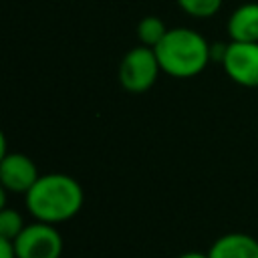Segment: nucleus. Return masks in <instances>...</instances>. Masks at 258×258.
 <instances>
[{
    "label": "nucleus",
    "mask_w": 258,
    "mask_h": 258,
    "mask_svg": "<svg viewBox=\"0 0 258 258\" xmlns=\"http://www.w3.org/2000/svg\"><path fill=\"white\" fill-rule=\"evenodd\" d=\"M14 248L18 258H60L64 242L54 224L34 220L18 234Z\"/></svg>",
    "instance_id": "nucleus-4"
},
{
    "label": "nucleus",
    "mask_w": 258,
    "mask_h": 258,
    "mask_svg": "<svg viewBox=\"0 0 258 258\" xmlns=\"http://www.w3.org/2000/svg\"><path fill=\"white\" fill-rule=\"evenodd\" d=\"M153 50L161 71L175 79L200 75L212 58V46L208 40L200 32L185 26L169 28Z\"/></svg>",
    "instance_id": "nucleus-2"
},
{
    "label": "nucleus",
    "mask_w": 258,
    "mask_h": 258,
    "mask_svg": "<svg viewBox=\"0 0 258 258\" xmlns=\"http://www.w3.org/2000/svg\"><path fill=\"white\" fill-rule=\"evenodd\" d=\"M210 258H258V240L244 232H228L214 240Z\"/></svg>",
    "instance_id": "nucleus-7"
},
{
    "label": "nucleus",
    "mask_w": 258,
    "mask_h": 258,
    "mask_svg": "<svg viewBox=\"0 0 258 258\" xmlns=\"http://www.w3.org/2000/svg\"><path fill=\"white\" fill-rule=\"evenodd\" d=\"M0 258H18V254H16V248H14V242H12V240L0 238Z\"/></svg>",
    "instance_id": "nucleus-12"
},
{
    "label": "nucleus",
    "mask_w": 258,
    "mask_h": 258,
    "mask_svg": "<svg viewBox=\"0 0 258 258\" xmlns=\"http://www.w3.org/2000/svg\"><path fill=\"white\" fill-rule=\"evenodd\" d=\"M177 258H210V254L200 252V250H187V252H181Z\"/></svg>",
    "instance_id": "nucleus-13"
},
{
    "label": "nucleus",
    "mask_w": 258,
    "mask_h": 258,
    "mask_svg": "<svg viewBox=\"0 0 258 258\" xmlns=\"http://www.w3.org/2000/svg\"><path fill=\"white\" fill-rule=\"evenodd\" d=\"M167 30L169 28H165L163 20H159L157 16H145L137 24V38H139L141 44H145L149 48H155L161 42V38L165 36Z\"/></svg>",
    "instance_id": "nucleus-9"
},
{
    "label": "nucleus",
    "mask_w": 258,
    "mask_h": 258,
    "mask_svg": "<svg viewBox=\"0 0 258 258\" xmlns=\"http://www.w3.org/2000/svg\"><path fill=\"white\" fill-rule=\"evenodd\" d=\"M38 177V169L28 155L6 153L0 157V185L4 191L26 194Z\"/></svg>",
    "instance_id": "nucleus-6"
},
{
    "label": "nucleus",
    "mask_w": 258,
    "mask_h": 258,
    "mask_svg": "<svg viewBox=\"0 0 258 258\" xmlns=\"http://www.w3.org/2000/svg\"><path fill=\"white\" fill-rule=\"evenodd\" d=\"M159 71L161 67L155 50L145 44H139L123 56L119 64V81L121 87L129 93H143L155 85Z\"/></svg>",
    "instance_id": "nucleus-3"
},
{
    "label": "nucleus",
    "mask_w": 258,
    "mask_h": 258,
    "mask_svg": "<svg viewBox=\"0 0 258 258\" xmlns=\"http://www.w3.org/2000/svg\"><path fill=\"white\" fill-rule=\"evenodd\" d=\"M222 67L226 75L240 87H258V42H234L226 44Z\"/></svg>",
    "instance_id": "nucleus-5"
},
{
    "label": "nucleus",
    "mask_w": 258,
    "mask_h": 258,
    "mask_svg": "<svg viewBox=\"0 0 258 258\" xmlns=\"http://www.w3.org/2000/svg\"><path fill=\"white\" fill-rule=\"evenodd\" d=\"M177 4L194 18H210L220 10L222 0H177Z\"/></svg>",
    "instance_id": "nucleus-11"
},
{
    "label": "nucleus",
    "mask_w": 258,
    "mask_h": 258,
    "mask_svg": "<svg viewBox=\"0 0 258 258\" xmlns=\"http://www.w3.org/2000/svg\"><path fill=\"white\" fill-rule=\"evenodd\" d=\"M228 34L234 42H258V2H246L230 14Z\"/></svg>",
    "instance_id": "nucleus-8"
},
{
    "label": "nucleus",
    "mask_w": 258,
    "mask_h": 258,
    "mask_svg": "<svg viewBox=\"0 0 258 258\" xmlns=\"http://www.w3.org/2000/svg\"><path fill=\"white\" fill-rule=\"evenodd\" d=\"M24 220L22 216L16 212V210H10V208H0V238H6V240H16L18 234L24 230Z\"/></svg>",
    "instance_id": "nucleus-10"
},
{
    "label": "nucleus",
    "mask_w": 258,
    "mask_h": 258,
    "mask_svg": "<svg viewBox=\"0 0 258 258\" xmlns=\"http://www.w3.org/2000/svg\"><path fill=\"white\" fill-rule=\"evenodd\" d=\"M85 202L81 183L67 173H46L24 194L30 216L38 222L60 224L75 218Z\"/></svg>",
    "instance_id": "nucleus-1"
}]
</instances>
